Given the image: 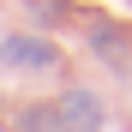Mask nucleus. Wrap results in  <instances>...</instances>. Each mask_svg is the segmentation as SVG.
<instances>
[{
  "label": "nucleus",
  "instance_id": "obj_1",
  "mask_svg": "<svg viewBox=\"0 0 132 132\" xmlns=\"http://www.w3.org/2000/svg\"><path fill=\"white\" fill-rule=\"evenodd\" d=\"M0 66H12V72H54L60 48L48 36H6L0 42Z\"/></svg>",
  "mask_w": 132,
  "mask_h": 132
},
{
  "label": "nucleus",
  "instance_id": "obj_3",
  "mask_svg": "<svg viewBox=\"0 0 132 132\" xmlns=\"http://www.w3.org/2000/svg\"><path fill=\"white\" fill-rule=\"evenodd\" d=\"M90 48H96V60L120 66V60L132 54V30H126V24H114V18H96V24H90Z\"/></svg>",
  "mask_w": 132,
  "mask_h": 132
},
{
  "label": "nucleus",
  "instance_id": "obj_4",
  "mask_svg": "<svg viewBox=\"0 0 132 132\" xmlns=\"http://www.w3.org/2000/svg\"><path fill=\"white\" fill-rule=\"evenodd\" d=\"M12 132H66V126H60V108L54 102H24L12 114Z\"/></svg>",
  "mask_w": 132,
  "mask_h": 132
},
{
  "label": "nucleus",
  "instance_id": "obj_2",
  "mask_svg": "<svg viewBox=\"0 0 132 132\" xmlns=\"http://www.w3.org/2000/svg\"><path fill=\"white\" fill-rule=\"evenodd\" d=\"M54 108H60V126H66V132H102V114H108L102 96H96V90H84V84H72Z\"/></svg>",
  "mask_w": 132,
  "mask_h": 132
},
{
  "label": "nucleus",
  "instance_id": "obj_5",
  "mask_svg": "<svg viewBox=\"0 0 132 132\" xmlns=\"http://www.w3.org/2000/svg\"><path fill=\"white\" fill-rule=\"evenodd\" d=\"M30 6V18L42 30H54V24H66V18H72V0H24Z\"/></svg>",
  "mask_w": 132,
  "mask_h": 132
}]
</instances>
